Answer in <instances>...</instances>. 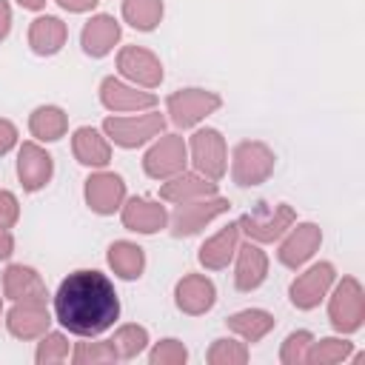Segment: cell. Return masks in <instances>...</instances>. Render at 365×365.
I'll return each mask as SVG.
<instances>
[{"label": "cell", "mask_w": 365, "mask_h": 365, "mask_svg": "<svg viewBox=\"0 0 365 365\" xmlns=\"http://www.w3.org/2000/svg\"><path fill=\"white\" fill-rule=\"evenodd\" d=\"M54 317L74 336H100L120 317L114 282L97 268L71 271L54 294Z\"/></svg>", "instance_id": "obj_1"}, {"label": "cell", "mask_w": 365, "mask_h": 365, "mask_svg": "<svg viewBox=\"0 0 365 365\" xmlns=\"http://www.w3.org/2000/svg\"><path fill=\"white\" fill-rule=\"evenodd\" d=\"M297 222V214L291 205L279 202V205H268V202H259L254 211L242 214L237 220L240 231L251 240V242H274V240H282L285 231Z\"/></svg>", "instance_id": "obj_2"}, {"label": "cell", "mask_w": 365, "mask_h": 365, "mask_svg": "<svg viewBox=\"0 0 365 365\" xmlns=\"http://www.w3.org/2000/svg\"><path fill=\"white\" fill-rule=\"evenodd\" d=\"M328 319L339 334H354L365 322V291L356 277H342L328 299Z\"/></svg>", "instance_id": "obj_3"}, {"label": "cell", "mask_w": 365, "mask_h": 365, "mask_svg": "<svg viewBox=\"0 0 365 365\" xmlns=\"http://www.w3.org/2000/svg\"><path fill=\"white\" fill-rule=\"evenodd\" d=\"M274 151L259 140H245L231 154V177L242 188H254L274 174Z\"/></svg>", "instance_id": "obj_4"}, {"label": "cell", "mask_w": 365, "mask_h": 365, "mask_svg": "<svg viewBox=\"0 0 365 365\" xmlns=\"http://www.w3.org/2000/svg\"><path fill=\"white\" fill-rule=\"evenodd\" d=\"M165 128V117L157 111L134 114V117H106L103 131L106 137L120 148H140L148 140L160 137Z\"/></svg>", "instance_id": "obj_5"}, {"label": "cell", "mask_w": 365, "mask_h": 365, "mask_svg": "<svg viewBox=\"0 0 365 365\" xmlns=\"http://www.w3.org/2000/svg\"><path fill=\"white\" fill-rule=\"evenodd\" d=\"M220 106H222L220 94L217 91H205V88H180V91L168 94V100H165L168 120L177 128H194L200 120L214 114Z\"/></svg>", "instance_id": "obj_6"}, {"label": "cell", "mask_w": 365, "mask_h": 365, "mask_svg": "<svg viewBox=\"0 0 365 365\" xmlns=\"http://www.w3.org/2000/svg\"><path fill=\"white\" fill-rule=\"evenodd\" d=\"M188 154L194 163V171L220 182L225 177L228 154H225V140L217 128H197L188 140Z\"/></svg>", "instance_id": "obj_7"}, {"label": "cell", "mask_w": 365, "mask_h": 365, "mask_svg": "<svg viewBox=\"0 0 365 365\" xmlns=\"http://www.w3.org/2000/svg\"><path fill=\"white\" fill-rule=\"evenodd\" d=\"M231 208V202L225 197H200V200H191V202H180L174 208V214L168 217V225H171V234L174 237H194L200 234L211 220H217L220 214H225Z\"/></svg>", "instance_id": "obj_8"}, {"label": "cell", "mask_w": 365, "mask_h": 365, "mask_svg": "<svg viewBox=\"0 0 365 365\" xmlns=\"http://www.w3.org/2000/svg\"><path fill=\"white\" fill-rule=\"evenodd\" d=\"M188 163V143L180 134H163L143 157V171L154 180H168L185 171Z\"/></svg>", "instance_id": "obj_9"}, {"label": "cell", "mask_w": 365, "mask_h": 365, "mask_svg": "<svg viewBox=\"0 0 365 365\" xmlns=\"http://www.w3.org/2000/svg\"><path fill=\"white\" fill-rule=\"evenodd\" d=\"M334 279H336V271H334L331 262H314L308 271H302V274L291 282V288H288L291 305L299 308V311L317 308V305L325 299V294L331 291Z\"/></svg>", "instance_id": "obj_10"}, {"label": "cell", "mask_w": 365, "mask_h": 365, "mask_svg": "<svg viewBox=\"0 0 365 365\" xmlns=\"http://www.w3.org/2000/svg\"><path fill=\"white\" fill-rule=\"evenodd\" d=\"M117 71L140 88H157L163 83V63L143 46H123L117 54Z\"/></svg>", "instance_id": "obj_11"}, {"label": "cell", "mask_w": 365, "mask_h": 365, "mask_svg": "<svg viewBox=\"0 0 365 365\" xmlns=\"http://www.w3.org/2000/svg\"><path fill=\"white\" fill-rule=\"evenodd\" d=\"M86 205L100 214V217H108L114 211H120V205L125 202V182L120 174L114 171H94L88 180H86Z\"/></svg>", "instance_id": "obj_12"}, {"label": "cell", "mask_w": 365, "mask_h": 365, "mask_svg": "<svg viewBox=\"0 0 365 365\" xmlns=\"http://www.w3.org/2000/svg\"><path fill=\"white\" fill-rule=\"evenodd\" d=\"M51 314L46 308V299H20L6 314V328L17 339H37L48 331Z\"/></svg>", "instance_id": "obj_13"}, {"label": "cell", "mask_w": 365, "mask_h": 365, "mask_svg": "<svg viewBox=\"0 0 365 365\" xmlns=\"http://www.w3.org/2000/svg\"><path fill=\"white\" fill-rule=\"evenodd\" d=\"M285 234H288V237L279 242V251H277V259H279L285 268H299V265H305V262L317 254V248H319V242H322V231H319L317 222H297V225H291Z\"/></svg>", "instance_id": "obj_14"}, {"label": "cell", "mask_w": 365, "mask_h": 365, "mask_svg": "<svg viewBox=\"0 0 365 365\" xmlns=\"http://www.w3.org/2000/svg\"><path fill=\"white\" fill-rule=\"evenodd\" d=\"M54 174V160L46 148H40L34 140L23 143L20 151H17V177H20V185L23 191H40L48 185Z\"/></svg>", "instance_id": "obj_15"}, {"label": "cell", "mask_w": 365, "mask_h": 365, "mask_svg": "<svg viewBox=\"0 0 365 365\" xmlns=\"http://www.w3.org/2000/svg\"><path fill=\"white\" fill-rule=\"evenodd\" d=\"M174 302L182 314L188 317H200L205 311L214 308L217 302V288L205 274H185L177 285H174Z\"/></svg>", "instance_id": "obj_16"}, {"label": "cell", "mask_w": 365, "mask_h": 365, "mask_svg": "<svg viewBox=\"0 0 365 365\" xmlns=\"http://www.w3.org/2000/svg\"><path fill=\"white\" fill-rule=\"evenodd\" d=\"M120 220L134 234H157L168 225V211H165V205H160L154 200L131 197L120 205Z\"/></svg>", "instance_id": "obj_17"}, {"label": "cell", "mask_w": 365, "mask_h": 365, "mask_svg": "<svg viewBox=\"0 0 365 365\" xmlns=\"http://www.w3.org/2000/svg\"><path fill=\"white\" fill-rule=\"evenodd\" d=\"M100 103L108 111H145L157 106V97L151 91H137V86H128L117 77H106L100 83Z\"/></svg>", "instance_id": "obj_18"}, {"label": "cell", "mask_w": 365, "mask_h": 365, "mask_svg": "<svg viewBox=\"0 0 365 365\" xmlns=\"http://www.w3.org/2000/svg\"><path fill=\"white\" fill-rule=\"evenodd\" d=\"M268 277V257L259 248V242L237 245V268H234V285L237 291H254Z\"/></svg>", "instance_id": "obj_19"}, {"label": "cell", "mask_w": 365, "mask_h": 365, "mask_svg": "<svg viewBox=\"0 0 365 365\" xmlns=\"http://www.w3.org/2000/svg\"><path fill=\"white\" fill-rule=\"evenodd\" d=\"M120 34L123 29L111 14H94L80 31V46L88 57H106L120 43Z\"/></svg>", "instance_id": "obj_20"}, {"label": "cell", "mask_w": 365, "mask_h": 365, "mask_svg": "<svg viewBox=\"0 0 365 365\" xmlns=\"http://www.w3.org/2000/svg\"><path fill=\"white\" fill-rule=\"evenodd\" d=\"M217 194V182L197 174V171H180L174 177H168L160 188V197L165 202H191V200H200V197H214Z\"/></svg>", "instance_id": "obj_21"}, {"label": "cell", "mask_w": 365, "mask_h": 365, "mask_svg": "<svg viewBox=\"0 0 365 365\" xmlns=\"http://www.w3.org/2000/svg\"><path fill=\"white\" fill-rule=\"evenodd\" d=\"M237 245H240V225H237V222H228L222 231H217L214 237H208V240L200 245L197 259H200L202 268L220 271V268H225V265L234 259Z\"/></svg>", "instance_id": "obj_22"}, {"label": "cell", "mask_w": 365, "mask_h": 365, "mask_svg": "<svg viewBox=\"0 0 365 365\" xmlns=\"http://www.w3.org/2000/svg\"><path fill=\"white\" fill-rule=\"evenodd\" d=\"M71 151H74V160L88 168H106L111 163V143L91 125H80L74 131Z\"/></svg>", "instance_id": "obj_23"}, {"label": "cell", "mask_w": 365, "mask_h": 365, "mask_svg": "<svg viewBox=\"0 0 365 365\" xmlns=\"http://www.w3.org/2000/svg\"><path fill=\"white\" fill-rule=\"evenodd\" d=\"M66 37H68V29L60 17L54 14H43V17H34L31 26H29V46L34 54L40 57H51L57 54L63 46H66Z\"/></svg>", "instance_id": "obj_24"}, {"label": "cell", "mask_w": 365, "mask_h": 365, "mask_svg": "<svg viewBox=\"0 0 365 365\" xmlns=\"http://www.w3.org/2000/svg\"><path fill=\"white\" fill-rule=\"evenodd\" d=\"M3 294L11 299V302H20V299H46V285L40 279V274L23 262H14L6 268L3 274Z\"/></svg>", "instance_id": "obj_25"}, {"label": "cell", "mask_w": 365, "mask_h": 365, "mask_svg": "<svg viewBox=\"0 0 365 365\" xmlns=\"http://www.w3.org/2000/svg\"><path fill=\"white\" fill-rule=\"evenodd\" d=\"M108 265L120 279H140L145 271V251L137 242L117 240L108 245Z\"/></svg>", "instance_id": "obj_26"}, {"label": "cell", "mask_w": 365, "mask_h": 365, "mask_svg": "<svg viewBox=\"0 0 365 365\" xmlns=\"http://www.w3.org/2000/svg\"><path fill=\"white\" fill-rule=\"evenodd\" d=\"M68 128V114L60 106H37L29 114V131L40 143H54L66 134Z\"/></svg>", "instance_id": "obj_27"}, {"label": "cell", "mask_w": 365, "mask_h": 365, "mask_svg": "<svg viewBox=\"0 0 365 365\" xmlns=\"http://www.w3.org/2000/svg\"><path fill=\"white\" fill-rule=\"evenodd\" d=\"M225 325H228V331H234V334L242 336L245 342H259V339L277 325V319H274V314H268V311H262V308H245V311L231 314V317L225 319Z\"/></svg>", "instance_id": "obj_28"}, {"label": "cell", "mask_w": 365, "mask_h": 365, "mask_svg": "<svg viewBox=\"0 0 365 365\" xmlns=\"http://www.w3.org/2000/svg\"><path fill=\"white\" fill-rule=\"evenodd\" d=\"M163 11V0H123V20L137 31H154Z\"/></svg>", "instance_id": "obj_29"}, {"label": "cell", "mask_w": 365, "mask_h": 365, "mask_svg": "<svg viewBox=\"0 0 365 365\" xmlns=\"http://www.w3.org/2000/svg\"><path fill=\"white\" fill-rule=\"evenodd\" d=\"M108 342L114 345L120 359H134L148 348V331L143 325H137V322H125V325H120L114 331V336Z\"/></svg>", "instance_id": "obj_30"}, {"label": "cell", "mask_w": 365, "mask_h": 365, "mask_svg": "<svg viewBox=\"0 0 365 365\" xmlns=\"http://www.w3.org/2000/svg\"><path fill=\"white\" fill-rule=\"evenodd\" d=\"M354 354V342L348 339H339V336H325V339H314L308 345V354H305V362L311 365H334V362H342Z\"/></svg>", "instance_id": "obj_31"}, {"label": "cell", "mask_w": 365, "mask_h": 365, "mask_svg": "<svg viewBox=\"0 0 365 365\" xmlns=\"http://www.w3.org/2000/svg\"><path fill=\"white\" fill-rule=\"evenodd\" d=\"M68 339L66 334L60 331H46L37 342V351H34V362L37 365H57V362H66L68 359Z\"/></svg>", "instance_id": "obj_32"}, {"label": "cell", "mask_w": 365, "mask_h": 365, "mask_svg": "<svg viewBox=\"0 0 365 365\" xmlns=\"http://www.w3.org/2000/svg\"><path fill=\"white\" fill-rule=\"evenodd\" d=\"M205 359L211 365H245L248 362V345L237 339H214Z\"/></svg>", "instance_id": "obj_33"}, {"label": "cell", "mask_w": 365, "mask_h": 365, "mask_svg": "<svg viewBox=\"0 0 365 365\" xmlns=\"http://www.w3.org/2000/svg\"><path fill=\"white\" fill-rule=\"evenodd\" d=\"M117 351L111 342H80L71 351V362L74 365H106V362H117Z\"/></svg>", "instance_id": "obj_34"}, {"label": "cell", "mask_w": 365, "mask_h": 365, "mask_svg": "<svg viewBox=\"0 0 365 365\" xmlns=\"http://www.w3.org/2000/svg\"><path fill=\"white\" fill-rule=\"evenodd\" d=\"M311 342H314V334L311 331H294V334H288L285 342H282V348H279V362L282 365H302Z\"/></svg>", "instance_id": "obj_35"}, {"label": "cell", "mask_w": 365, "mask_h": 365, "mask_svg": "<svg viewBox=\"0 0 365 365\" xmlns=\"http://www.w3.org/2000/svg\"><path fill=\"white\" fill-rule=\"evenodd\" d=\"M185 359H188V348L180 339H160L148 354L151 365H182Z\"/></svg>", "instance_id": "obj_36"}, {"label": "cell", "mask_w": 365, "mask_h": 365, "mask_svg": "<svg viewBox=\"0 0 365 365\" xmlns=\"http://www.w3.org/2000/svg\"><path fill=\"white\" fill-rule=\"evenodd\" d=\"M20 220V202L9 188H0V228H11Z\"/></svg>", "instance_id": "obj_37"}, {"label": "cell", "mask_w": 365, "mask_h": 365, "mask_svg": "<svg viewBox=\"0 0 365 365\" xmlns=\"http://www.w3.org/2000/svg\"><path fill=\"white\" fill-rule=\"evenodd\" d=\"M17 145V125L6 117H0V157L9 154Z\"/></svg>", "instance_id": "obj_38"}, {"label": "cell", "mask_w": 365, "mask_h": 365, "mask_svg": "<svg viewBox=\"0 0 365 365\" xmlns=\"http://www.w3.org/2000/svg\"><path fill=\"white\" fill-rule=\"evenodd\" d=\"M54 3L66 11H71V14H83V11H91L100 0H54Z\"/></svg>", "instance_id": "obj_39"}, {"label": "cell", "mask_w": 365, "mask_h": 365, "mask_svg": "<svg viewBox=\"0 0 365 365\" xmlns=\"http://www.w3.org/2000/svg\"><path fill=\"white\" fill-rule=\"evenodd\" d=\"M9 31H11V6L0 0V43L9 37Z\"/></svg>", "instance_id": "obj_40"}, {"label": "cell", "mask_w": 365, "mask_h": 365, "mask_svg": "<svg viewBox=\"0 0 365 365\" xmlns=\"http://www.w3.org/2000/svg\"><path fill=\"white\" fill-rule=\"evenodd\" d=\"M14 251V237L9 228H0V259H9Z\"/></svg>", "instance_id": "obj_41"}, {"label": "cell", "mask_w": 365, "mask_h": 365, "mask_svg": "<svg viewBox=\"0 0 365 365\" xmlns=\"http://www.w3.org/2000/svg\"><path fill=\"white\" fill-rule=\"evenodd\" d=\"M23 9H29V11H40V9H46V0H17Z\"/></svg>", "instance_id": "obj_42"}, {"label": "cell", "mask_w": 365, "mask_h": 365, "mask_svg": "<svg viewBox=\"0 0 365 365\" xmlns=\"http://www.w3.org/2000/svg\"><path fill=\"white\" fill-rule=\"evenodd\" d=\"M0 317H3V297H0Z\"/></svg>", "instance_id": "obj_43"}]
</instances>
